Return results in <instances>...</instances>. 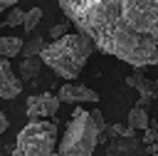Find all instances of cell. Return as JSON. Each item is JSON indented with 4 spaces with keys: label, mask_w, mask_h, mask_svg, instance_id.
<instances>
[{
    "label": "cell",
    "mask_w": 158,
    "mask_h": 156,
    "mask_svg": "<svg viewBox=\"0 0 158 156\" xmlns=\"http://www.w3.org/2000/svg\"><path fill=\"white\" fill-rule=\"evenodd\" d=\"M59 7L101 52L136 72L158 64L156 0H62Z\"/></svg>",
    "instance_id": "obj_1"
},
{
    "label": "cell",
    "mask_w": 158,
    "mask_h": 156,
    "mask_svg": "<svg viewBox=\"0 0 158 156\" xmlns=\"http://www.w3.org/2000/svg\"><path fill=\"white\" fill-rule=\"evenodd\" d=\"M91 52H94V45L84 35H79V32L69 35L67 32L64 37L44 45V50L40 52L37 59L42 64H47L57 77L72 82V79L79 77V72L84 69V64H86V59H89Z\"/></svg>",
    "instance_id": "obj_2"
},
{
    "label": "cell",
    "mask_w": 158,
    "mask_h": 156,
    "mask_svg": "<svg viewBox=\"0 0 158 156\" xmlns=\"http://www.w3.org/2000/svg\"><path fill=\"white\" fill-rule=\"evenodd\" d=\"M104 131H106V121L99 109L86 111V109L77 106L64 129L57 154L59 156H91L96 144L104 141Z\"/></svg>",
    "instance_id": "obj_3"
},
{
    "label": "cell",
    "mask_w": 158,
    "mask_h": 156,
    "mask_svg": "<svg viewBox=\"0 0 158 156\" xmlns=\"http://www.w3.org/2000/svg\"><path fill=\"white\" fill-rule=\"evenodd\" d=\"M57 146V124L27 121L15 141L12 156H52Z\"/></svg>",
    "instance_id": "obj_4"
},
{
    "label": "cell",
    "mask_w": 158,
    "mask_h": 156,
    "mask_svg": "<svg viewBox=\"0 0 158 156\" xmlns=\"http://www.w3.org/2000/svg\"><path fill=\"white\" fill-rule=\"evenodd\" d=\"M59 111V102L49 92L32 94L27 99V119L30 121H47V116H54Z\"/></svg>",
    "instance_id": "obj_5"
},
{
    "label": "cell",
    "mask_w": 158,
    "mask_h": 156,
    "mask_svg": "<svg viewBox=\"0 0 158 156\" xmlns=\"http://www.w3.org/2000/svg\"><path fill=\"white\" fill-rule=\"evenodd\" d=\"M126 84L133 87V89H138V102H136V106L143 109V111H146V106L158 97V84H156L153 79H148L143 72H133V74H128V77H126Z\"/></svg>",
    "instance_id": "obj_6"
},
{
    "label": "cell",
    "mask_w": 158,
    "mask_h": 156,
    "mask_svg": "<svg viewBox=\"0 0 158 156\" xmlns=\"http://www.w3.org/2000/svg\"><path fill=\"white\" fill-rule=\"evenodd\" d=\"M54 97H57V102H64V104H81V102L94 104V102H99V94L94 89H89L84 84H74V82L59 87V94H54Z\"/></svg>",
    "instance_id": "obj_7"
},
{
    "label": "cell",
    "mask_w": 158,
    "mask_h": 156,
    "mask_svg": "<svg viewBox=\"0 0 158 156\" xmlns=\"http://www.w3.org/2000/svg\"><path fill=\"white\" fill-rule=\"evenodd\" d=\"M22 92V82L15 77L12 64L0 57V99H15Z\"/></svg>",
    "instance_id": "obj_8"
},
{
    "label": "cell",
    "mask_w": 158,
    "mask_h": 156,
    "mask_svg": "<svg viewBox=\"0 0 158 156\" xmlns=\"http://www.w3.org/2000/svg\"><path fill=\"white\" fill-rule=\"evenodd\" d=\"M44 37L42 35H30L25 42H22V50H20V54H25V59H30V57H40V52L44 50Z\"/></svg>",
    "instance_id": "obj_9"
},
{
    "label": "cell",
    "mask_w": 158,
    "mask_h": 156,
    "mask_svg": "<svg viewBox=\"0 0 158 156\" xmlns=\"http://www.w3.org/2000/svg\"><path fill=\"white\" fill-rule=\"evenodd\" d=\"M22 50V40L20 37H10V35H0V57L7 59V57H15L20 54Z\"/></svg>",
    "instance_id": "obj_10"
},
{
    "label": "cell",
    "mask_w": 158,
    "mask_h": 156,
    "mask_svg": "<svg viewBox=\"0 0 158 156\" xmlns=\"http://www.w3.org/2000/svg\"><path fill=\"white\" fill-rule=\"evenodd\" d=\"M148 124H151L148 114H146L143 109H138V106H131V111H128V129H131V131H138V129L146 131Z\"/></svg>",
    "instance_id": "obj_11"
},
{
    "label": "cell",
    "mask_w": 158,
    "mask_h": 156,
    "mask_svg": "<svg viewBox=\"0 0 158 156\" xmlns=\"http://www.w3.org/2000/svg\"><path fill=\"white\" fill-rule=\"evenodd\" d=\"M40 69H42V67H40V59H37V57L22 59V62H20V82H22V79L27 82V79L40 77Z\"/></svg>",
    "instance_id": "obj_12"
},
{
    "label": "cell",
    "mask_w": 158,
    "mask_h": 156,
    "mask_svg": "<svg viewBox=\"0 0 158 156\" xmlns=\"http://www.w3.org/2000/svg\"><path fill=\"white\" fill-rule=\"evenodd\" d=\"M40 20H42V7H32V10H27V12H25V20H22L25 32H30V35H32Z\"/></svg>",
    "instance_id": "obj_13"
},
{
    "label": "cell",
    "mask_w": 158,
    "mask_h": 156,
    "mask_svg": "<svg viewBox=\"0 0 158 156\" xmlns=\"http://www.w3.org/2000/svg\"><path fill=\"white\" fill-rule=\"evenodd\" d=\"M22 20H25V10H22V7H17V5H12L2 25H7V27H20V25H22Z\"/></svg>",
    "instance_id": "obj_14"
},
{
    "label": "cell",
    "mask_w": 158,
    "mask_h": 156,
    "mask_svg": "<svg viewBox=\"0 0 158 156\" xmlns=\"http://www.w3.org/2000/svg\"><path fill=\"white\" fill-rule=\"evenodd\" d=\"M106 131H109L111 136H126V139H131V136H133V131H131L128 126H121V124H111V126L106 124Z\"/></svg>",
    "instance_id": "obj_15"
},
{
    "label": "cell",
    "mask_w": 158,
    "mask_h": 156,
    "mask_svg": "<svg viewBox=\"0 0 158 156\" xmlns=\"http://www.w3.org/2000/svg\"><path fill=\"white\" fill-rule=\"evenodd\" d=\"M156 139H158V124H156V121H151V124H148V129H146V134H143V144H146V146H153V144H156Z\"/></svg>",
    "instance_id": "obj_16"
},
{
    "label": "cell",
    "mask_w": 158,
    "mask_h": 156,
    "mask_svg": "<svg viewBox=\"0 0 158 156\" xmlns=\"http://www.w3.org/2000/svg\"><path fill=\"white\" fill-rule=\"evenodd\" d=\"M64 35H67V25H64V22H57V25L49 27V37H52V42L59 40V37H64Z\"/></svg>",
    "instance_id": "obj_17"
},
{
    "label": "cell",
    "mask_w": 158,
    "mask_h": 156,
    "mask_svg": "<svg viewBox=\"0 0 158 156\" xmlns=\"http://www.w3.org/2000/svg\"><path fill=\"white\" fill-rule=\"evenodd\" d=\"M5 131H7V116L0 111V134H5Z\"/></svg>",
    "instance_id": "obj_18"
},
{
    "label": "cell",
    "mask_w": 158,
    "mask_h": 156,
    "mask_svg": "<svg viewBox=\"0 0 158 156\" xmlns=\"http://www.w3.org/2000/svg\"><path fill=\"white\" fill-rule=\"evenodd\" d=\"M12 5H15V0H0V12L2 10H10Z\"/></svg>",
    "instance_id": "obj_19"
},
{
    "label": "cell",
    "mask_w": 158,
    "mask_h": 156,
    "mask_svg": "<svg viewBox=\"0 0 158 156\" xmlns=\"http://www.w3.org/2000/svg\"><path fill=\"white\" fill-rule=\"evenodd\" d=\"M52 156H59V154H52Z\"/></svg>",
    "instance_id": "obj_20"
}]
</instances>
